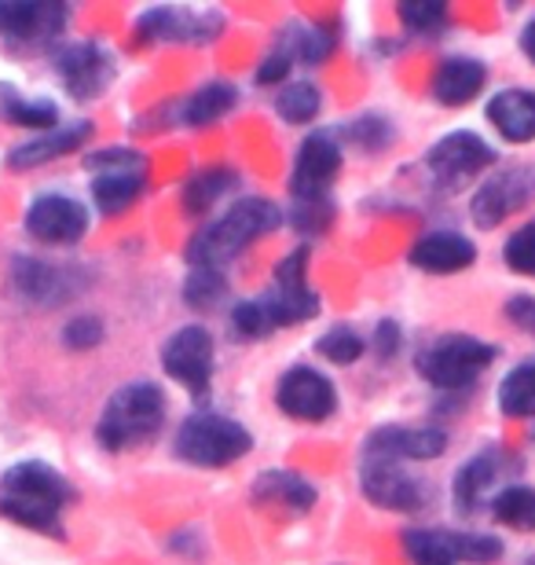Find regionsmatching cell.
<instances>
[{
	"instance_id": "cell-31",
	"label": "cell",
	"mask_w": 535,
	"mask_h": 565,
	"mask_svg": "<svg viewBox=\"0 0 535 565\" xmlns=\"http://www.w3.org/2000/svg\"><path fill=\"white\" fill-rule=\"evenodd\" d=\"M499 408L510 419H532L535 415V364H521L499 386Z\"/></svg>"
},
{
	"instance_id": "cell-41",
	"label": "cell",
	"mask_w": 535,
	"mask_h": 565,
	"mask_svg": "<svg viewBox=\"0 0 535 565\" xmlns=\"http://www.w3.org/2000/svg\"><path fill=\"white\" fill-rule=\"evenodd\" d=\"M330 217H334V210H330V202H293V224L304 232V235H320Z\"/></svg>"
},
{
	"instance_id": "cell-9",
	"label": "cell",
	"mask_w": 535,
	"mask_h": 565,
	"mask_svg": "<svg viewBox=\"0 0 535 565\" xmlns=\"http://www.w3.org/2000/svg\"><path fill=\"white\" fill-rule=\"evenodd\" d=\"M22 228H26L30 239H38L44 246H74L88 232V210L74 195L44 191V195H38L26 206Z\"/></svg>"
},
{
	"instance_id": "cell-36",
	"label": "cell",
	"mask_w": 535,
	"mask_h": 565,
	"mask_svg": "<svg viewBox=\"0 0 535 565\" xmlns=\"http://www.w3.org/2000/svg\"><path fill=\"white\" fill-rule=\"evenodd\" d=\"M315 349H320V356H327L330 364H356V360L363 356V338L352 331V327H334V331H327L320 342H315Z\"/></svg>"
},
{
	"instance_id": "cell-39",
	"label": "cell",
	"mask_w": 535,
	"mask_h": 565,
	"mask_svg": "<svg viewBox=\"0 0 535 565\" xmlns=\"http://www.w3.org/2000/svg\"><path fill=\"white\" fill-rule=\"evenodd\" d=\"M63 342L77 349V353L96 349L104 342V320H99V316H74V320L63 327Z\"/></svg>"
},
{
	"instance_id": "cell-5",
	"label": "cell",
	"mask_w": 535,
	"mask_h": 565,
	"mask_svg": "<svg viewBox=\"0 0 535 565\" xmlns=\"http://www.w3.org/2000/svg\"><path fill=\"white\" fill-rule=\"evenodd\" d=\"M173 448L180 459L195 462V467H227V462L243 459L254 448V434L243 423L227 419V415L199 412L180 423Z\"/></svg>"
},
{
	"instance_id": "cell-35",
	"label": "cell",
	"mask_w": 535,
	"mask_h": 565,
	"mask_svg": "<svg viewBox=\"0 0 535 565\" xmlns=\"http://www.w3.org/2000/svg\"><path fill=\"white\" fill-rule=\"evenodd\" d=\"M400 22L411 33H437L448 26V4H440V0H404L400 8Z\"/></svg>"
},
{
	"instance_id": "cell-44",
	"label": "cell",
	"mask_w": 535,
	"mask_h": 565,
	"mask_svg": "<svg viewBox=\"0 0 535 565\" xmlns=\"http://www.w3.org/2000/svg\"><path fill=\"white\" fill-rule=\"evenodd\" d=\"M374 349H378L382 360H389L396 349H400V323L393 320H382L378 331H374Z\"/></svg>"
},
{
	"instance_id": "cell-37",
	"label": "cell",
	"mask_w": 535,
	"mask_h": 565,
	"mask_svg": "<svg viewBox=\"0 0 535 565\" xmlns=\"http://www.w3.org/2000/svg\"><path fill=\"white\" fill-rule=\"evenodd\" d=\"M503 262L510 273L532 276L535 279V221H528L525 228H517L503 246Z\"/></svg>"
},
{
	"instance_id": "cell-8",
	"label": "cell",
	"mask_w": 535,
	"mask_h": 565,
	"mask_svg": "<svg viewBox=\"0 0 535 565\" xmlns=\"http://www.w3.org/2000/svg\"><path fill=\"white\" fill-rule=\"evenodd\" d=\"M71 22V8L60 0H0V41L15 49H38L55 41Z\"/></svg>"
},
{
	"instance_id": "cell-38",
	"label": "cell",
	"mask_w": 535,
	"mask_h": 565,
	"mask_svg": "<svg viewBox=\"0 0 535 565\" xmlns=\"http://www.w3.org/2000/svg\"><path fill=\"white\" fill-rule=\"evenodd\" d=\"M345 137L352 143H360V147H367V151H382L385 143H389L396 132L393 126L385 118L378 115H363V118H352L349 126H345Z\"/></svg>"
},
{
	"instance_id": "cell-40",
	"label": "cell",
	"mask_w": 535,
	"mask_h": 565,
	"mask_svg": "<svg viewBox=\"0 0 535 565\" xmlns=\"http://www.w3.org/2000/svg\"><path fill=\"white\" fill-rule=\"evenodd\" d=\"M503 555V544L484 533H459V558L470 565H492Z\"/></svg>"
},
{
	"instance_id": "cell-24",
	"label": "cell",
	"mask_w": 535,
	"mask_h": 565,
	"mask_svg": "<svg viewBox=\"0 0 535 565\" xmlns=\"http://www.w3.org/2000/svg\"><path fill=\"white\" fill-rule=\"evenodd\" d=\"M254 500L279 503V507H290V511L304 514L315 507V489L293 470H265L254 484Z\"/></svg>"
},
{
	"instance_id": "cell-11",
	"label": "cell",
	"mask_w": 535,
	"mask_h": 565,
	"mask_svg": "<svg viewBox=\"0 0 535 565\" xmlns=\"http://www.w3.org/2000/svg\"><path fill=\"white\" fill-rule=\"evenodd\" d=\"M11 287L26 305L38 309H55V305L71 301L77 290L85 287V276L77 273V265H52L41 257H15L11 262Z\"/></svg>"
},
{
	"instance_id": "cell-46",
	"label": "cell",
	"mask_w": 535,
	"mask_h": 565,
	"mask_svg": "<svg viewBox=\"0 0 535 565\" xmlns=\"http://www.w3.org/2000/svg\"><path fill=\"white\" fill-rule=\"evenodd\" d=\"M525 565H535V558H528V562H525Z\"/></svg>"
},
{
	"instance_id": "cell-22",
	"label": "cell",
	"mask_w": 535,
	"mask_h": 565,
	"mask_svg": "<svg viewBox=\"0 0 535 565\" xmlns=\"http://www.w3.org/2000/svg\"><path fill=\"white\" fill-rule=\"evenodd\" d=\"M488 82V66L473 55H448L432 74V96L443 107H462L481 93Z\"/></svg>"
},
{
	"instance_id": "cell-23",
	"label": "cell",
	"mask_w": 535,
	"mask_h": 565,
	"mask_svg": "<svg viewBox=\"0 0 535 565\" xmlns=\"http://www.w3.org/2000/svg\"><path fill=\"white\" fill-rule=\"evenodd\" d=\"M484 115L510 143L535 140V93L532 88H503V93H495L488 99Z\"/></svg>"
},
{
	"instance_id": "cell-32",
	"label": "cell",
	"mask_w": 535,
	"mask_h": 565,
	"mask_svg": "<svg viewBox=\"0 0 535 565\" xmlns=\"http://www.w3.org/2000/svg\"><path fill=\"white\" fill-rule=\"evenodd\" d=\"M495 451H484V456H473L454 478V500H459L462 511H473L477 500L484 495L488 484L495 481Z\"/></svg>"
},
{
	"instance_id": "cell-19",
	"label": "cell",
	"mask_w": 535,
	"mask_h": 565,
	"mask_svg": "<svg viewBox=\"0 0 535 565\" xmlns=\"http://www.w3.org/2000/svg\"><path fill=\"white\" fill-rule=\"evenodd\" d=\"M448 448V434L432 426H382L367 437L363 459H385V462H404V459H437Z\"/></svg>"
},
{
	"instance_id": "cell-18",
	"label": "cell",
	"mask_w": 535,
	"mask_h": 565,
	"mask_svg": "<svg viewBox=\"0 0 535 565\" xmlns=\"http://www.w3.org/2000/svg\"><path fill=\"white\" fill-rule=\"evenodd\" d=\"M360 484H363V495H367L371 503L385 507V511H418V507H426L429 500L426 484L415 481L400 462L363 459Z\"/></svg>"
},
{
	"instance_id": "cell-33",
	"label": "cell",
	"mask_w": 535,
	"mask_h": 565,
	"mask_svg": "<svg viewBox=\"0 0 535 565\" xmlns=\"http://www.w3.org/2000/svg\"><path fill=\"white\" fill-rule=\"evenodd\" d=\"M320 107H323V96L312 82L287 85L276 96V110L282 115V121H290V126H309V121L320 115Z\"/></svg>"
},
{
	"instance_id": "cell-34",
	"label": "cell",
	"mask_w": 535,
	"mask_h": 565,
	"mask_svg": "<svg viewBox=\"0 0 535 565\" xmlns=\"http://www.w3.org/2000/svg\"><path fill=\"white\" fill-rule=\"evenodd\" d=\"M227 298V276L221 268H191L184 279V301L191 309H216Z\"/></svg>"
},
{
	"instance_id": "cell-7",
	"label": "cell",
	"mask_w": 535,
	"mask_h": 565,
	"mask_svg": "<svg viewBox=\"0 0 535 565\" xmlns=\"http://www.w3.org/2000/svg\"><path fill=\"white\" fill-rule=\"evenodd\" d=\"M85 166L93 169V202L107 217L125 213L147 188V162L132 147H104L85 154Z\"/></svg>"
},
{
	"instance_id": "cell-27",
	"label": "cell",
	"mask_w": 535,
	"mask_h": 565,
	"mask_svg": "<svg viewBox=\"0 0 535 565\" xmlns=\"http://www.w3.org/2000/svg\"><path fill=\"white\" fill-rule=\"evenodd\" d=\"M235 85H227V82H210V85H202L199 93H191V99L184 104V110H180V121L191 129H206L213 126V121H221L227 110L235 107Z\"/></svg>"
},
{
	"instance_id": "cell-42",
	"label": "cell",
	"mask_w": 535,
	"mask_h": 565,
	"mask_svg": "<svg viewBox=\"0 0 535 565\" xmlns=\"http://www.w3.org/2000/svg\"><path fill=\"white\" fill-rule=\"evenodd\" d=\"M290 66H293V55L279 44V49L271 55H265V63L257 66V82L260 85H276V82H282V77L290 74Z\"/></svg>"
},
{
	"instance_id": "cell-21",
	"label": "cell",
	"mask_w": 535,
	"mask_h": 565,
	"mask_svg": "<svg viewBox=\"0 0 535 565\" xmlns=\"http://www.w3.org/2000/svg\"><path fill=\"white\" fill-rule=\"evenodd\" d=\"M411 265L418 273H429V276H451V273H462L477 262V246L466 239L459 232H426L422 239L411 246Z\"/></svg>"
},
{
	"instance_id": "cell-25",
	"label": "cell",
	"mask_w": 535,
	"mask_h": 565,
	"mask_svg": "<svg viewBox=\"0 0 535 565\" xmlns=\"http://www.w3.org/2000/svg\"><path fill=\"white\" fill-rule=\"evenodd\" d=\"M0 118L19 129L49 132L60 126V107H55L52 99H33V96H22L19 88L0 85Z\"/></svg>"
},
{
	"instance_id": "cell-1",
	"label": "cell",
	"mask_w": 535,
	"mask_h": 565,
	"mask_svg": "<svg viewBox=\"0 0 535 565\" xmlns=\"http://www.w3.org/2000/svg\"><path fill=\"white\" fill-rule=\"evenodd\" d=\"M309 246H298L290 257H282L276 268V287L257 294L249 301H238L232 309V334L243 342H260V338L287 331L290 323L312 320L320 312V294L309 287Z\"/></svg>"
},
{
	"instance_id": "cell-30",
	"label": "cell",
	"mask_w": 535,
	"mask_h": 565,
	"mask_svg": "<svg viewBox=\"0 0 535 565\" xmlns=\"http://www.w3.org/2000/svg\"><path fill=\"white\" fill-rule=\"evenodd\" d=\"M492 514L499 525L514 529V533H535V489L528 484L503 489L492 500Z\"/></svg>"
},
{
	"instance_id": "cell-4",
	"label": "cell",
	"mask_w": 535,
	"mask_h": 565,
	"mask_svg": "<svg viewBox=\"0 0 535 565\" xmlns=\"http://www.w3.org/2000/svg\"><path fill=\"white\" fill-rule=\"evenodd\" d=\"M165 426V393L154 382H125L99 412L96 440L107 451L143 448Z\"/></svg>"
},
{
	"instance_id": "cell-14",
	"label": "cell",
	"mask_w": 535,
	"mask_h": 565,
	"mask_svg": "<svg viewBox=\"0 0 535 565\" xmlns=\"http://www.w3.org/2000/svg\"><path fill=\"white\" fill-rule=\"evenodd\" d=\"M162 367L169 379L188 386L195 397H206L213 382V334L199 323L180 327L162 345Z\"/></svg>"
},
{
	"instance_id": "cell-10",
	"label": "cell",
	"mask_w": 535,
	"mask_h": 565,
	"mask_svg": "<svg viewBox=\"0 0 535 565\" xmlns=\"http://www.w3.org/2000/svg\"><path fill=\"white\" fill-rule=\"evenodd\" d=\"M341 143L334 132L315 129L304 137L293 158V173H290V191L293 202H327L330 184L341 173Z\"/></svg>"
},
{
	"instance_id": "cell-16",
	"label": "cell",
	"mask_w": 535,
	"mask_h": 565,
	"mask_svg": "<svg viewBox=\"0 0 535 565\" xmlns=\"http://www.w3.org/2000/svg\"><path fill=\"white\" fill-rule=\"evenodd\" d=\"M276 404L282 408V415H290L298 423H323L338 408V393L327 375H320L315 367L298 364L279 379Z\"/></svg>"
},
{
	"instance_id": "cell-2",
	"label": "cell",
	"mask_w": 535,
	"mask_h": 565,
	"mask_svg": "<svg viewBox=\"0 0 535 565\" xmlns=\"http://www.w3.org/2000/svg\"><path fill=\"white\" fill-rule=\"evenodd\" d=\"M74 495V484L41 459H22L0 473V514L44 536H63V511Z\"/></svg>"
},
{
	"instance_id": "cell-26",
	"label": "cell",
	"mask_w": 535,
	"mask_h": 565,
	"mask_svg": "<svg viewBox=\"0 0 535 565\" xmlns=\"http://www.w3.org/2000/svg\"><path fill=\"white\" fill-rule=\"evenodd\" d=\"M404 551L411 565H462L459 533H448V529H407Z\"/></svg>"
},
{
	"instance_id": "cell-20",
	"label": "cell",
	"mask_w": 535,
	"mask_h": 565,
	"mask_svg": "<svg viewBox=\"0 0 535 565\" xmlns=\"http://www.w3.org/2000/svg\"><path fill=\"white\" fill-rule=\"evenodd\" d=\"M93 140V121H60L49 132H38L33 140L11 147L8 151V166L11 169H38L44 162H55V158L82 151V147Z\"/></svg>"
},
{
	"instance_id": "cell-12",
	"label": "cell",
	"mask_w": 535,
	"mask_h": 565,
	"mask_svg": "<svg viewBox=\"0 0 535 565\" xmlns=\"http://www.w3.org/2000/svg\"><path fill=\"white\" fill-rule=\"evenodd\" d=\"M535 199V169L532 166H510L503 173L488 177L470 202V217L477 228H499L510 213L525 210Z\"/></svg>"
},
{
	"instance_id": "cell-43",
	"label": "cell",
	"mask_w": 535,
	"mask_h": 565,
	"mask_svg": "<svg viewBox=\"0 0 535 565\" xmlns=\"http://www.w3.org/2000/svg\"><path fill=\"white\" fill-rule=\"evenodd\" d=\"M506 316L521 327V331L535 338V298H528V294H514V298L506 301Z\"/></svg>"
},
{
	"instance_id": "cell-6",
	"label": "cell",
	"mask_w": 535,
	"mask_h": 565,
	"mask_svg": "<svg viewBox=\"0 0 535 565\" xmlns=\"http://www.w3.org/2000/svg\"><path fill=\"white\" fill-rule=\"evenodd\" d=\"M499 349L492 342L470 334H443L422 356H418V375L437 390H466L473 379L495 364Z\"/></svg>"
},
{
	"instance_id": "cell-3",
	"label": "cell",
	"mask_w": 535,
	"mask_h": 565,
	"mask_svg": "<svg viewBox=\"0 0 535 565\" xmlns=\"http://www.w3.org/2000/svg\"><path fill=\"white\" fill-rule=\"evenodd\" d=\"M279 224H282V213L276 202L243 199L188 243V262L191 268H224L232 257L243 254L249 243L276 232Z\"/></svg>"
},
{
	"instance_id": "cell-45",
	"label": "cell",
	"mask_w": 535,
	"mask_h": 565,
	"mask_svg": "<svg viewBox=\"0 0 535 565\" xmlns=\"http://www.w3.org/2000/svg\"><path fill=\"white\" fill-rule=\"evenodd\" d=\"M521 49H525V55L535 63V19L525 26V33H521Z\"/></svg>"
},
{
	"instance_id": "cell-17",
	"label": "cell",
	"mask_w": 535,
	"mask_h": 565,
	"mask_svg": "<svg viewBox=\"0 0 535 565\" xmlns=\"http://www.w3.org/2000/svg\"><path fill=\"white\" fill-rule=\"evenodd\" d=\"M495 162V147L481 140L477 132H448L443 140L432 143V151L426 158L429 173L440 180V184H462V180L477 177L481 169H488Z\"/></svg>"
},
{
	"instance_id": "cell-29",
	"label": "cell",
	"mask_w": 535,
	"mask_h": 565,
	"mask_svg": "<svg viewBox=\"0 0 535 565\" xmlns=\"http://www.w3.org/2000/svg\"><path fill=\"white\" fill-rule=\"evenodd\" d=\"M282 49H287L293 60L320 66L327 55L338 49V33H330V26H323V22H298V26L287 30Z\"/></svg>"
},
{
	"instance_id": "cell-15",
	"label": "cell",
	"mask_w": 535,
	"mask_h": 565,
	"mask_svg": "<svg viewBox=\"0 0 535 565\" xmlns=\"http://www.w3.org/2000/svg\"><path fill=\"white\" fill-rule=\"evenodd\" d=\"M224 19L216 11H191V8H151L136 19V38L143 44H206L221 33Z\"/></svg>"
},
{
	"instance_id": "cell-28",
	"label": "cell",
	"mask_w": 535,
	"mask_h": 565,
	"mask_svg": "<svg viewBox=\"0 0 535 565\" xmlns=\"http://www.w3.org/2000/svg\"><path fill=\"white\" fill-rule=\"evenodd\" d=\"M238 184V173L227 166H210V169H199L195 177L184 184V210L188 213H206L221 202L227 191Z\"/></svg>"
},
{
	"instance_id": "cell-13",
	"label": "cell",
	"mask_w": 535,
	"mask_h": 565,
	"mask_svg": "<svg viewBox=\"0 0 535 565\" xmlns=\"http://www.w3.org/2000/svg\"><path fill=\"white\" fill-rule=\"evenodd\" d=\"M114 55L99 41H71L55 52V74L74 99H96L114 82Z\"/></svg>"
}]
</instances>
